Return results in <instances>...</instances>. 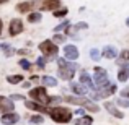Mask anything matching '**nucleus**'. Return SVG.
<instances>
[{"mask_svg": "<svg viewBox=\"0 0 129 125\" xmlns=\"http://www.w3.org/2000/svg\"><path fill=\"white\" fill-rule=\"evenodd\" d=\"M70 89H72L77 96H83V94L87 93L85 84H82V83H72V84H70Z\"/></svg>", "mask_w": 129, "mask_h": 125, "instance_id": "dca6fc26", "label": "nucleus"}, {"mask_svg": "<svg viewBox=\"0 0 129 125\" xmlns=\"http://www.w3.org/2000/svg\"><path fill=\"white\" fill-rule=\"evenodd\" d=\"M46 60H47V57H39V59L36 60V65H38V68H44V65H46Z\"/></svg>", "mask_w": 129, "mask_h": 125, "instance_id": "c85d7f7f", "label": "nucleus"}, {"mask_svg": "<svg viewBox=\"0 0 129 125\" xmlns=\"http://www.w3.org/2000/svg\"><path fill=\"white\" fill-rule=\"evenodd\" d=\"M64 99H66L69 104H77V106H85V102L88 101L83 96H66Z\"/></svg>", "mask_w": 129, "mask_h": 125, "instance_id": "4468645a", "label": "nucleus"}, {"mask_svg": "<svg viewBox=\"0 0 129 125\" xmlns=\"http://www.w3.org/2000/svg\"><path fill=\"white\" fill-rule=\"evenodd\" d=\"M80 83L85 84V86H88L90 89H96L95 80H91V78H90V75H88L87 72H82V73H80Z\"/></svg>", "mask_w": 129, "mask_h": 125, "instance_id": "f8f14e48", "label": "nucleus"}, {"mask_svg": "<svg viewBox=\"0 0 129 125\" xmlns=\"http://www.w3.org/2000/svg\"><path fill=\"white\" fill-rule=\"evenodd\" d=\"M74 72H75V70L69 68V67H59V76L62 80H67V81L74 78Z\"/></svg>", "mask_w": 129, "mask_h": 125, "instance_id": "ddd939ff", "label": "nucleus"}, {"mask_svg": "<svg viewBox=\"0 0 129 125\" xmlns=\"http://www.w3.org/2000/svg\"><path fill=\"white\" fill-rule=\"evenodd\" d=\"M25 106H26V109H29V110H36V112H47V114H49V109H47L46 106H43V104L36 102V101H25Z\"/></svg>", "mask_w": 129, "mask_h": 125, "instance_id": "9d476101", "label": "nucleus"}, {"mask_svg": "<svg viewBox=\"0 0 129 125\" xmlns=\"http://www.w3.org/2000/svg\"><path fill=\"white\" fill-rule=\"evenodd\" d=\"M41 83L44 84V86H56V84H57V80L54 78V76L46 75V76H43V78H41Z\"/></svg>", "mask_w": 129, "mask_h": 125, "instance_id": "aec40b11", "label": "nucleus"}, {"mask_svg": "<svg viewBox=\"0 0 129 125\" xmlns=\"http://www.w3.org/2000/svg\"><path fill=\"white\" fill-rule=\"evenodd\" d=\"M52 13H54V16H56V18H64V16L69 13V10H67V8H57L56 12H52Z\"/></svg>", "mask_w": 129, "mask_h": 125, "instance_id": "5701e85b", "label": "nucleus"}, {"mask_svg": "<svg viewBox=\"0 0 129 125\" xmlns=\"http://www.w3.org/2000/svg\"><path fill=\"white\" fill-rule=\"evenodd\" d=\"M21 80H23L21 75H8V76H7V81H8L10 84H20Z\"/></svg>", "mask_w": 129, "mask_h": 125, "instance_id": "412c9836", "label": "nucleus"}, {"mask_svg": "<svg viewBox=\"0 0 129 125\" xmlns=\"http://www.w3.org/2000/svg\"><path fill=\"white\" fill-rule=\"evenodd\" d=\"M16 52H18L20 55H28V54H29V50H26V49H20V50H16Z\"/></svg>", "mask_w": 129, "mask_h": 125, "instance_id": "f704fd0d", "label": "nucleus"}, {"mask_svg": "<svg viewBox=\"0 0 129 125\" xmlns=\"http://www.w3.org/2000/svg\"><path fill=\"white\" fill-rule=\"evenodd\" d=\"M90 57H91V60H100V57H101L100 50L98 49H91L90 50Z\"/></svg>", "mask_w": 129, "mask_h": 125, "instance_id": "a878e982", "label": "nucleus"}, {"mask_svg": "<svg viewBox=\"0 0 129 125\" xmlns=\"http://www.w3.org/2000/svg\"><path fill=\"white\" fill-rule=\"evenodd\" d=\"M21 84H23V88H29V86H31V84H29V81H23Z\"/></svg>", "mask_w": 129, "mask_h": 125, "instance_id": "58836bf2", "label": "nucleus"}, {"mask_svg": "<svg viewBox=\"0 0 129 125\" xmlns=\"http://www.w3.org/2000/svg\"><path fill=\"white\" fill-rule=\"evenodd\" d=\"M119 96H121V97H124V99H129V86H126L124 89H121V91H119Z\"/></svg>", "mask_w": 129, "mask_h": 125, "instance_id": "7c9ffc66", "label": "nucleus"}, {"mask_svg": "<svg viewBox=\"0 0 129 125\" xmlns=\"http://www.w3.org/2000/svg\"><path fill=\"white\" fill-rule=\"evenodd\" d=\"M15 104H13L12 97H5L0 96V114H7V112H13Z\"/></svg>", "mask_w": 129, "mask_h": 125, "instance_id": "423d86ee", "label": "nucleus"}, {"mask_svg": "<svg viewBox=\"0 0 129 125\" xmlns=\"http://www.w3.org/2000/svg\"><path fill=\"white\" fill-rule=\"evenodd\" d=\"M18 65L21 67L23 70H29V68H31V63H29V60H26V59H21L18 62Z\"/></svg>", "mask_w": 129, "mask_h": 125, "instance_id": "b1692460", "label": "nucleus"}, {"mask_svg": "<svg viewBox=\"0 0 129 125\" xmlns=\"http://www.w3.org/2000/svg\"><path fill=\"white\" fill-rule=\"evenodd\" d=\"M49 115H51V119L57 123H69L70 120H72V112H70L67 107H62V106L49 109Z\"/></svg>", "mask_w": 129, "mask_h": 125, "instance_id": "f257e3e1", "label": "nucleus"}, {"mask_svg": "<svg viewBox=\"0 0 129 125\" xmlns=\"http://www.w3.org/2000/svg\"><path fill=\"white\" fill-rule=\"evenodd\" d=\"M69 26H70L69 21H64V23H60L59 26H56V28H54V31H62V29H67Z\"/></svg>", "mask_w": 129, "mask_h": 125, "instance_id": "cd10ccee", "label": "nucleus"}, {"mask_svg": "<svg viewBox=\"0 0 129 125\" xmlns=\"http://www.w3.org/2000/svg\"><path fill=\"white\" fill-rule=\"evenodd\" d=\"M29 122L31 123H43L44 119H43V115H33V117H29Z\"/></svg>", "mask_w": 129, "mask_h": 125, "instance_id": "bb28decb", "label": "nucleus"}, {"mask_svg": "<svg viewBox=\"0 0 129 125\" xmlns=\"http://www.w3.org/2000/svg\"><path fill=\"white\" fill-rule=\"evenodd\" d=\"M121 60H124V62H126V60H129V50L126 49V50H123V52H121Z\"/></svg>", "mask_w": 129, "mask_h": 125, "instance_id": "473e14b6", "label": "nucleus"}, {"mask_svg": "<svg viewBox=\"0 0 129 125\" xmlns=\"http://www.w3.org/2000/svg\"><path fill=\"white\" fill-rule=\"evenodd\" d=\"M83 112H85V107H80V109H77V110H75L77 115H83Z\"/></svg>", "mask_w": 129, "mask_h": 125, "instance_id": "c9c22d12", "label": "nucleus"}, {"mask_svg": "<svg viewBox=\"0 0 129 125\" xmlns=\"http://www.w3.org/2000/svg\"><path fill=\"white\" fill-rule=\"evenodd\" d=\"M2 49L5 50V55H7V57H10V55H13V54H15V50H13L12 47L8 46V44H2Z\"/></svg>", "mask_w": 129, "mask_h": 125, "instance_id": "393cba45", "label": "nucleus"}, {"mask_svg": "<svg viewBox=\"0 0 129 125\" xmlns=\"http://www.w3.org/2000/svg\"><path fill=\"white\" fill-rule=\"evenodd\" d=\"M7 2H8V0H0V3H7Z\"/></svg>", "mask_w": 129, "mask_h": 125, "instance_id": "79ce46f5", "label": "nucleus"}, {"mask_svg": "<svg viewBox=\"0 0 129 125\" xmlns=\"http://www.w3.org/2000/svg\"><path fill=\"white\" fill-rule=\"evenodd\" d=\"M64 57L67 60H77L79 59V49L75 46H72V44H67L64 47Z\"/></svg>", "mask_w": 129, "mask_h": 125, "instance_id": "6e6552de", "label": "nucleus"}, {"mask_svg": "<svg viewBox=\"0 0 129 125\" xmlns=\"http://www.w3.org/2000/svg\"><path fill=\"white\" fill-rule=\"evenodd\" d=\"M35 8L41 10V12H56L60 8V0H33Z\"/></svg>", "mask_w": 129, "mask_h": 125, "instance_id": "20e7f679", "label": "nucleus"}, {"mask_svg": "<svg viewBox=\"0 0 129 125\" xmlns=\"http://www.w3.org/2000/svg\"><path fill=\"white\" fill-rule=\"evenodd\" d=\"M2 28H3V23H2V18H0V34H2Z\"/></svg>", "mask_w": 129, "mask_h": 125, "instance_id": "a19ab883", "label": "nucleus"}, {"mask_svg": "<svg viewBox=\"0 0 129 125\" xmlns=\"http://www.w3.org/2000/svg\"><path fill=\"white\" fill-rule=\"evenodd\" d=\"M39 80H41V78H38V76H31V81H35V83L39 81Z\"/></svg>", "mask_w": 129, "mask_h": 125, "instance_id": "ea45409f", "label": "nucleus"}, {"mask_svg": "<svg viewBox=\"0 0 129 125\" xmlns=\"http://www.w3.org/2000/svg\"><path fill=\"white\" fill-rule=\"evenodd\" d=\"M18 120H20V115L16 112H7V114H2L0 122H2L3 125H15Z\"/></svg>", "mask_w": 129, "mask_h": 125, "instance_id": "1a4fd4ad", "label": "nucleus"}, {"mask_svg": "<svg viewBox=\"0 0 129 125\" xmlns=\"http://www.w3.org/2000/svg\"><path fill=\"white\" fill-rule=\"evenodd\" d=\"M57 63H59V67H69V68H72V70H77V67H79L77 63H72L70 60H67L66 57H64V59H59Z\"/></svg>", "mask_w": 129, "mask_h": 125, "instance_id": "a211bd4d", "label": "nucleus"}, {"mask_svg": "<svg viewBox=\"0 0 129 125\" xmlns=\"http://www.w3.org/2000/svg\"><path fill=\"white\" fill-rule=\"evenodd\" d=\"M105 109H106L113 117H116V119H123V117H124V114L121 112V110L118 109V107L114 106L113 102H106V104H105Z\"/></svg>", "mask_w": 129, "mask_h": 125, "instance_id": "9b49d317", "label": "nucleus"}, {"mask_svg": "<svg viewBox=\"0 0 129 125\" xmlns=\"http://www.w3.org/2000/svg\"><path fill=\"white\" fill-rule=\"evenodd\" d=\"M75 26H77V29H87V28H88V25H87L85 21H80V23H77Z\"/></svg>", "mask_w": 129, "mask_h": 125, "instance_id": "72a5a7b5", "label": "nucleus"}, {"mask_svg": "<svg viewBox=\"0 0 129 125\" xmlns=\"http://www.w3.org/2000/svg\"><path fill=\"white\" fill-rule=\"evenodd\" d=\"M41 18H43V15H41V13H38V12L28 13V21L29 23H38V21H41Z\"/></svg>", "mask_w": 129, "mask_h": 125, "instance_id": "4be33fe9", "label": "nucleus"}, {"mask_svg": "<svg viewBox=\"0 0 129 125\" xmlns=\"http://www.w3.org/2000/svg\"><path fill=\"white\" fill-rule=\"evenodd\" d=\"M0 49H2V46H0Z\"/></svg>", "mask_w": 129, "mask_h": 125, "instance_id": "c03bdc74", "label": "nucleus"}, {"mask_svg": "<svg viewBox=\"0 0 129 125\" xmlns=\"http://www.w3.org/2000/svg\"><path fill=\"white\" fill-rule=\"evenodd\" d=\"M118 104H119V106H123V107H129V99L119 97V99H118Z\"/></svg>", "mask_w": 129, "mask_h": 125, "instance_id": "2f4dec72", "label": "nucleus"}, {"mask_svg": "<svg viewBox=\"0 0 129 125\" xmlns=\"http://www.w3.org/2000/svg\"><path fill=\"white\" fill-rule=\"evenodd\" d=\"M29 96H31V99H35L36 102L43 104V106H47V104H51V97L47 96V91L44 86H38V88H33L31 91H29Z\"/></svg>", "mask_w": 129, "mask_h": 125, "instance_id": "f03ea898", "label": "nucleus"}, {"mask_svg": "<svg viewBox=\"0 0 129 125\" xmlns=\"http://www.w3.org/2000/svg\"><path fill=\"white\" fill-rule=\"evenodd\" d=\"M23 33V21L20 18H13L10 21V36H18Z\"/></svg>", "mask_w": 129, "mask_h": 125, "instance_id": "0eeeda50", "label": "nucleus"}, {"mask_svg": "<svg viewBox=\"0 0 129 125\" xmlns=\"http://www.w3.org/2000/svg\"><path fill=\"white\" fill-rule=\"evenodd\" d=\"M95 84H96V88H106L110 86V75H108V72L105 68H101V67H95Z\"/></svg>", "mask_w": 129, "mask_h": 125, "instance_id": "7ed1b4c3", "label": "nucleus"}, {"mask_svg": "<svg viewBox=\"0 0 129 125\" xmlns=\"http://www.w3.org/2000/svg\"><path fill=\"white\" fill-rule=\"evenodd\" d=\"M93 123V119L90 115H80V119L75 120V125H91Z\"/></svg>", "mask_w": 129, "mask_h": 125, "instance_id": "6ab92c4d", "label": "nucleus"}, {"mask_svg": "<svg viewBox=\"0 0 129 125\" xmlns=\"http://www.w3.org/2000/svg\"><path fill=\"white\" fill-rule=\"evenodd\" d=\"M126 25H127V26H129V18H127V20H126Z\"/></svg>", "mask_w": 129, "mask_h": 125, "instance_id": "37998d69", "label": "nucleus"}, {"mask_svg": "<svg viewBox=\"0 0 129 125\" xmlns=\"http://www.w3.org/2000/svg\"><path fill=\"white\" fill-rule=\"evenodd\" d=\"M12 99H13V101H21V99H23V96H20V94H13Z\"/></svg>", "mask_w": 129, "mask_h": 125, "instance_id": "4c0bfd02", "label": "nucleus"}, {"mask_svg": "<svg viewBox=\"0 0 129 125\" xmlns=\"http://www.w3.org/2000/svg\"><path fill=\"white\" fill-rule=\"evenodd\" d=\"M60 102V97H51V104H59Z\"/></svg>", "mask_w": 129, "mask_h": 125, "instance_id": "e433bc0d", "label": "nucleus"}, {"mask_svg": "<svg viewBox=\"0 0 129 125\" xmlns=\"http://www.w3.org/2000/svg\"><path fill=\"white\" fill-rule=\"evenodd\" d=\"M39 50L44 54V55L47 57V59H56L57 57V52H59V49H57V44L54 41H43L39 44Z\"/></svg>", "mask_w": 129, "mask_h": 125, "instance_id": "39448f33", "label": "nucleus"}, {"mask_svg": "<svg viewBox=\"0 0 129 125\" xmlns=\"http://www.w3.org/2000/svg\"><path fill=\"white\" fill-rule=\"evenodd\" d=\"M101 55H103L105 59H116V57H118V50L114 49L113 46H105Z\"/></svg>", "mask_w": 129, "mask_h": 125, "instance_id": "2eb2a0df", "label": "nucleus"}, {"mask_svg": "<svg viewBox=\"0 0 129 125\" xmlns=\"http://www.w3.org/2000/svg\"><path fill=\"white\" fill-rule=\"evenodd\" d=\"M31 8H35V3H33V2H21V3L16 5V10L21 12V13H28Z\"/></svg>", "mask_w": 129, "mask_h": 125, "instance_id": "f3484780", "label": "nucleus"}, {"mask_svg": "<svg viewBox=\"0 0 129 125\" xmlns=\"http://www.w3.org/2000/svg\"><path fill=\"white\" fill-rule=\"evenodd\" d=\"M56 44H62L64 41H66V38H64L62 34H54V39H52Z\"/></svg>", "mask_w": 129, "mask_h": 125, "instance_id": "c756f323", "label": "nucleus"}]
</instances>
